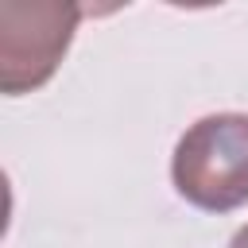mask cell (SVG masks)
<instances>
[{"label": "cell", "instance_id": "cell-1", "mask_svg": "<svg viewBox=\"0 0 248 248\" xmlns=\"http://www.w3.org/2000/svg\"><path fill=\"white\" fill-rule=\"evenodd\" d=\"M174 190L209 213H229L248 202V116L213 112L182 132L170 159Z\"/></svg>", "mask_w": 248, "mask_h": 248}, {"label": "cell", "instance_id": "cell-2", "mask_svg": "<svg viewBox=\"0 0 248 248\" xmlns=\"http://www.w3.org/2000/svg\"><path fill=\"white\" fill-rule=\"evenodd\" d=\"M81 8L62 0H4L0 4V89L31 93L58 70Z\"/></svg>", "mask_w": 248, "mask_h": 248}, {"label": "cell", "instance_id": "cell-3", "mask_svg": "<svg viewBox=\"0 0 248 248\" xmlns=\"http://www.w3.org/2000/svg\"><path fill=\"white\" fill-rule=\"evenodd\" d=\"M229 248H248V225H244V229H236V236L229 240Z\"/></svg>", "mask_w": 248, "mask_h": 248}]
</instances>
